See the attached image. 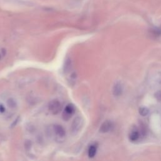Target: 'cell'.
I'll return each mask as SVG.
<instances>
[{"label":"cell","instance_id":"cell-1","mask_svg":"<svg viewBox=\"0 0 161 161\" xmlns=\"http://www.w3.org/2000/svg\"><path fill=\"white\" fill-rule=\"evenodd\" d=\"M83 125V119L81 117H77L72 122L71 127V131L72 134L76 135L79 132Z\"/></svg>","mask_w":161,"mask_h":161},{"label":"cell","instance_id":"cell-2","mask_svg":"<svg viewBox=\"0 0 161 161\" xmlns=\"http://www.w3.org/2000/svg\"><path fill=\"white\" fill-rule=\"evenodd\" d=\"M49 109L53 114H57L62 109V104L57 100H53L49 104Z\"/></svg>","mask_w":161,"mask_h":161},{"label":"cell","instance_id":"cell-3","mask_svg":"<svg viewBox=\"0 0 161 161\" xmlns=\"http://www.w3.org/2000/svg\"><path fill=\"white\" fill-rule=\"evenodd\" d=\"M51 134H54L55 137L59 138V139H62L66 136V132L64 128L61 125H55L53 127L52 131L50 132Z\"/></svg>","mask_w":161,"mask_h":161},{"label":"cell","instance_id":"cell-4","mask_svg":"<svg viewBox=\"0 0 161 161\" xmlns=\"http://www.w3.org/2000/svg\"><path fill=\"white\" fill-rule=\"evenodd\" d=\"M75 113V107L73 104H69L67 105V107L64 109V113L63 114V118L64 119H69L72 114Z\"/></svg>","mask_w":161,"mask_h":161},{"label":"cell","instance_id":"cell-5","mask_svg":"<svg viewBox=\"0 0 161 161\" xmlns=\"http://www.w3.org/2000/svg\"><path fill=\"white\" fill-rule=\"evenodd\" d=\"M123 91V86L121 82L118 81L114 84L113 88V94L115 96H119L122 95Z\"/></svg>","mask_w":161,"mask_h":161},{"label":"cell","instance_id":"cell-6","mask_svg":"<svg viewBox=\"0 0 161 161\" xmlns=\"http://www.w3.org/2000/svg\"><path fill=\"white\" fill-rule=\"evenodd\" d=\"M112 123L109 121H105L102 123L99 128V132L102 133H107L112 129Z\"/></svg>","mask_w":161,"mask_h":161},{"label":"cell","instance_id":"cell-7","mask_svg":"<svg viewBox=\"0 0 161 161\" xmlns=\"http://www.w3.org/2000/svg\"><path fill=\"white\" fill-rule=\"evenodd\" d=\"M139 137H140V133L139 131H137V130L132 131L129 136L130 140L132 142H135L138 140V139H139Z\"/></svg>","mask_w":161,"mask_h":161},{"label":"cell","instance_id":"cell-8","mask_svg":"<svg viewBox=\"0 0 161 161\" xmlns=\"http://www.w3.org/2000/svg\"><path fill=\"white\" fill-rule=\"evenodd\" d=\"M96 152H97V148H96V147L95 145H91L88 150L89 157L90 158L94 157L96 154Z\"/></svg>","mask_w":161,"mask_h":161},{"label":"cell","instance_id":"cell-9","mask_svg":"<svg viewBox=\"0 0 161 161\" xmlns=\"http://www.w3.org/2000/svg\"><path fill=\"white\" fill-rule=\"evenodd\" d=\"M7 104H8V107L12 108V109H14V108H16L17 107V103H16V101L11 98H9L8 99V102H7Z\"/></svg>","mask_w":161,"mask_h":161},{"label":"cell","instance_id":"cell-10","mask_svg":"<svg viewBox=\"0 0 161 161\" xmlns=\"http://www.w3.org/2000/svg\"><path fill=\"white\" fill-rule=\"evenodd\" d=\"M149 109L145 108V107H142L139 109V113L142 116L145 117L149 114Z\"/></svg>","mask_w":161,"mask_h":161},{"label":"cell","instance_id":"cell-11","mask_svg":"<svg viewBox=\"0 0 161 161\" xmlns=\"http://www.w3.org/2000/svg\"><path fill=\"white\" fill-rule=\"evenodd\" d=\"M146 132L147 130L145 128V125H144V124H142V125H140V133L143 136H145L146 135Z\"/></svg>","mask_w":161,"mask_h":161},{"label":"cell","instance_id":"cell-12","mask_svg":"<svg viewBox=\"0 0 161 161\" xmlns=\"http://www.w3.org/2000/svg\"><path fill=\"white\" fill-rule=\"evenodd\" d=\"M155 96L157 98V99H158L159 101H161V91L157 92L155 94Z\"/></svg>","mask_w":161,"mask_h":161},{"label":"cell","instance_id":"cell-13","mask_svg":"<svg viewBox=\"0 0 161 161\" xmlns=\"http://www.w3.org/2000/svg\"><path fill=\"white\" fill-rule=\"evenodd\" d=\"M4 111H5V108L4 107L3 105L0 106V112L3 113Z\"/></svg>","mask_w":161,"mask_h":161}]
</instances>
